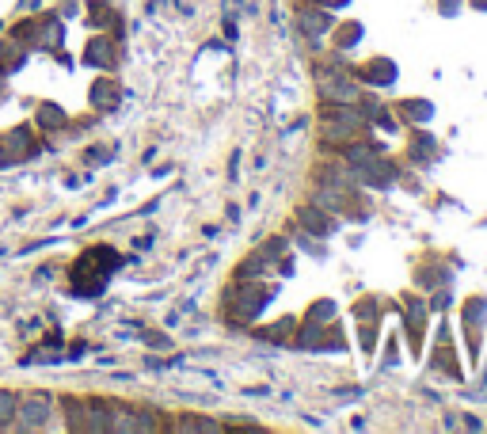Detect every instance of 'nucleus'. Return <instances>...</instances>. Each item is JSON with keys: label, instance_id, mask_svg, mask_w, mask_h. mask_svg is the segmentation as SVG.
<instances>
[{"label": "nucleus", "instance_id": "f257e3e1", "mask_svg": "<svg viewBox=\"0 0 487 434\" xmlns=\"http://www.w3.org/2000/svg\"><path fill=\"white\" fill-rule=\"evenodd\" d=\"M50 412H54V400L42 396V392H35V396H23L19 408H15V427L19 431H38L50 423Z\"/></svg>", "mask_w": 487, "mask_h": 434}, {"label": "nucleus", "instance_id": "f03ea898", "mask_svg": "<svg viewBox=\"0 0 487 434\" xmlns=\"http://www.w3.org/2000/svg\"><path fill=\"white\" fill-rule=\"evenodd\" d=\"M271 301V294L266 289H232L229 297H225V312H229L232 320H240V324H248L255 312H263V305Z\"/></svg>", "mask_w": 487, "mask_h": 434}, {"label": "nucleus", "instance_id": "7ed1b4c3", "mask_svg": "<svg viewBox=\"0 0 487 434\" xmlns=\"http://www.w3.org/2000/svg\"><path fill=\"white\" fill-rule=\"evenodd\" d=\"M31 152H35V145H31V134H27V130L4 134V138H0V168H4V164H15V160L31 156Z\"/></svg>", "mask_w": 487, "mask_h": 434}, {"label": "nucleus", "instance_id": "20e7f679", "mask_svg": "<svg viewBox=\"0 0 487 434\" xmlns=\"http://www.w3.org/2000/svg\"><path fill=\"white\" fill-rule=\"evenodd\" d=\"M320 95H324V99H331V103H354V99H358V88H354L346 77L324 72V77H320Z\"/></svg>", "mask_w": 487, "mask_h": 434}, {"label": "nucleus", "instance_id": "39448f33", "mask_svg": "<svg viewBox=\"0 0 487 434\" xmlns=\"http://www.w3.org/2000/svg\"><path fill=\"white\" fill-rule=\"evenodd\" d=\"M297 217H301V225H308V232H316V236H328V232H331V221L320 210H312V206H301Z\"/></svg>", "mask_w": 487, "mask_h": 434}, {"label": "nucleus", "instance_id": "423d86ee", "mask_svg": "<svg viewBox=\"0 0 487 434\" xmlns=\"http://www.w3.org/2000/svg\"><path fill=\"white\" fill-rule=\"evenodd\" d=\"M301 27H305L312 38H320L324 31L331 27V19H328V12H305V15H301Z\"/></svg>", "mask_w": 487, "mask_h": 434}, {"label": "nucleus", "instance_id": "0eeeda50", "mask_svg": "<svg viewBox=\"0 0 487 434\" xmlns=\"http://www.w3.org/2000/svg\"><path fill=\"white\" fill-rule=\"evenodd\" d=\"M15 408H19V396L15 392H0V427H8L15 419Z\"/></svg>", "mask_w": 487, "mask_h": 434}, {"label": "nucleus", "instance_id": "6e6552de", "mask_svg": "<svg viewBox=\"0 0 487 434\" xmlns=\"http://www.w3.org/2000/svg\"><path fill=\"white\" fill-rule=\"evenodd\" d=\"M404 115L408 118H415V122H430V115H434V111H430V103L426 99H415V103H404Z\"/></svg>", "mask_w": 487, "mask_h": 434}, {"label": "nucleus", "instance_id": "1a4fd4ad", "mask_svg": "<svg viewBox=\"0 0 487 434\" xmlns=\"http://www.w3.org/2000/svg\"><path fill=\"white\" fill-rule=\"evenodd\" d=\"M369 77H377L373 84H392V77H396L392 61H373V65H369Z\"/></svg>", "mask_w": 487, "mask_h": 434}, {"label": "nucleus", "instance_id": "9d476101", "mask_svg": "<svg viewBox=\"0 0 487 434\" xmlns=\"http://www.w3.org/2000/svg\"><path fill=\"white\" fill-rule=\"evenodd\" d=\"M286 335H294V320H278L274 328H266V332H263V339H274V343H282Z\"/></svg>", "mask_w": 487, "mask_h": 434}, {"label": "nucleus", "instance_id": "9b49d317", "mask_svg": "<svg viewBox=\"0 0 487 434\" xmlns=\"http://www.w3.org/2000/svg\"><path fill=\"white\" fill-rule=\"evenodd\" d=\"M38 122H42V126H65V115H61V111L50 103V107H42V111H38Z\"/></svg>", "mask_w": 487, "mask_h": 434}, {"label": "nucleus", "instance_id": "f8f14e48", "mask_svg": "<svg viewBox=\"0 0 487 434\" xmlns=\"http://www.w3.org/2000/svg\"><path fill=\"white\" fill-rule=\"evenodd\" d=\"M175 431H217V423H209V419H179Z\"/></svg>", "mask_w": 487, "mask_h": 434}, {"label": "nucleus", "instance_id": "ddd939ff", "mask_svg": "<svg viewBox=\"0 0 487 434\" xmlns=\"http://www.w3.org/2000/svg\"><path fill=\"white\" fill-rule=\"evenodd\" d=\"M92 99H95V103H103V99H107V103H115V99H118V92H115V88H103V84H99V88H95V95H92Z\"/></svg>", "mask_w": 487, "mask_h": 434}, {"label": "nucleus", "instance_id": "4468645a", "mask_svg": "<svg viewBox=\"0 0 487 434\" xmlns=\"http://www.w3.org/2000/svg\"><path fill=\"white\" fill-rule=\"evenodd\" d=\"M331 4H339V0H331Z\"/></svg>", "mask_w": 487, "mask_h": 434}]
</instances>
